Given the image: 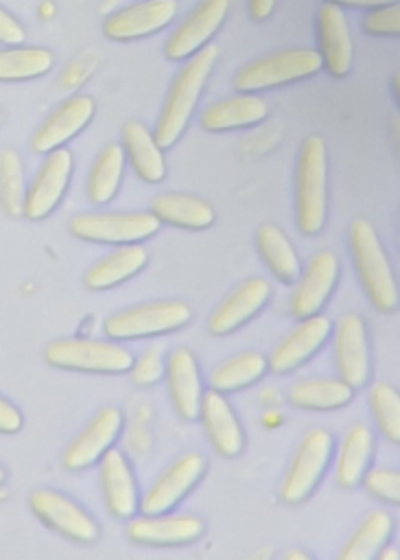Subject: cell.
I'll return each instance as SVG.
<instances>
[{
  "instance_id": "17",
  "label": "cell",
  "mask_w": 400,
  "mask_h": 560,
  "mask_svg": "<svg viewBox=\"0 0 400 560\" xmlns=\"http://www.w3.org/2000/svg\"><path fill=\"white\" fill-rule=\"evenodd\" d=\"M175 13L177 0H142L111 13L103 24V33L116 42L146 37L164 28L175 18Z\"/></svg>"
},
{
  "instance_id": "28",
  "label": "cell",
  "mask_w": 400,
  "mask_h": 560,
  "mask_svg": "<svg viewBox=\"0 0 400 560\" xmlns=\"http://www.w3.org/2000/svg\"><path fill=\"white\" fill-rule=\"evenodd\" d=\"M144 265H146V249L131 243L94 262L85 271L83 282L90 291H107L122 284L131 276H136Z\"/></svg>"
},
{
  "instance_id": "33",
  "label": "cell",
  "mask_w": 400,
  "mask_h": 560,
  "mask_svg": "<svg viewBox=\"0 0 400 560\" xmlns=\"http://www.w3.org/2000/svg\"><path fill=\"white\" fill-rule=\"evenodd\" d=\"M267 372V359L258 352H238L216 365L210 374V389L219 394L238 392L249 387Z\"/></svg>"
},
{
  "instance_id": "40",
  "label": "cell",
  "mask_w": 400,
  "mask_h": 560,
  "mask_svg": "<svg viewBox=\"0 0 400 560\" xmlns=\"http://www.w3.org/2000/svg\"><path fill=\"white\" fill-rule=\"evenodd\" d=\"M363 31L369 35H385V37H396L400 33V7L398 2L376 7L369 11L363 20Z\"/></svg>"
},
{
  "instance_id": "5",
  "label": "cell",
  "mask_w": 400,
  "mask_h": 560,
  "mask_svg": "<svg viewBox=\"0 0 400 560\" xmlns=\"http://www.w3.org/2000/svg\"><path fill=\"white\" fill-rule=\"evenodd\" d=\"M321 57L308 48H289L262 55L245 63L234 74V88L240 92H256L278 88L291 81L313 77L321 70Z\"/></svg>"
},
{
  "instance_id": "13",
  "label": "cell",
  "mask_w": 400,
  "mask_h": 560,
  "mask_svg": "<svg viewBox=\"0 0 400 560\" xmlns=\"http://www.w3.org/2000/svg\"><path fill=\"white\" fill-rule=\"evenodd\" d=\"M127 538L146 547H179L199 540L205 523L195 514H153L127 521Z\"/></svg>"
},
{
  "instance_id": "16",
  "label": "cell",
  "mask_w": 400,
  "mask_h": 560,
  "mask_svg": "<svg viewBox=\"0 0 400 560\" xmlns=\"http://www.w3.org/2000/svg\"><path fill=\"white\" fill-rule=\"evenodd\" d=\"M227 9H230V0H201L166 39V46H164L166 57L173 61H179L197 52L199 48H203V44L223 24Z\"/></svg>"
},
{
  "instance_id": "25",
  "label": "cell",
  "mask_w": 400,
  "mask_h": 560,
  "mask_svg": "<svg viewBox=\"0 0 400 560\" xmlns=\"http://www.w3.org/2000/svg\"><path fill=\"white\" fill-rule=\"evenodd\" d=\"M155 219L181 230H203L214 223V208L195 195L186 192H160L151 201Z\"/></svg>"
},
{
  "instance_id": "45",
  "label": "cell",
  "mask_w": 400,
  "mask_h": 560,
  "mask_svg": "<svg viewBox=\"0 0 400 560\" xmlns=\"http://www.w3.org/2000/svg\"><path fill=\"white\" fill-rule=\"evenodd\" d=\"M284 560H313V558L302 549H291L284 553Z\"/></svg>"
},
{
  "instance_id": "43",
  "label": "cell",
  "mask_w": 400,
  "mask_h": 560,
  "mask_svg": "<svg viewBox=\"0 0 400 560\" xmlns=\"http://www.w3.org/2000/svg\"><path fill=\"white\" fill-rule=\"evenodd\" d=\"M275 0H249V13L254 20H264L273 11Z\"/></svg>"
},
{
  "instance_id": "8",
  "label": "cell",
  "mask_w": 400,
  "mask_h": 560,
  "mask_svg": "<svg viewBox=\"0 0 400 560\" xmlns=\"http://www.w3.org/2000/svg\"><path fill=\"white\" fill-rule=\"evenodd\" d=\"M330 455H332V435L326 429H310L302 438L291 459V466L282 479L280 499L289 505H295L308 499L317 488L321 475L326 472Z\"/></svg>"
},
{
  "instance_id": "21",
  "label": "cell",
  "mask_w": 400,
  "mask_h": 560,
  "mask_svg": "<svg viewBox=\"0 0 400 560\" xmlns=\"http://www.w3.org/2000/svg\"><path fill=\"white\" fill-rule=\"evenodd\" d=\"M98 477L105 505L114 518H133L138 512V488L129 462L118 448H109L98 459Z\"/></svg>"
},
{
  "instance_id": "37",
  "label": "cell",
  "mask_w": 400,
  "mask_h": 560,
  "mask_svg": "<svg viewBox=\"0 0 400 560\" xmlns=\"http://www.w3.org/2000/svg\"><path fill=\"white\" fill-rule=\"evenodd\" d=\"M369 407L372 416L383 431V435L398 444L400 442V396L387 383H374L369 389Z\"/></svg>"
},
{
  "instance_id": "7",
  "label": "cell",
  "mask_w": 400,
  "mask_h": 560,
  "mask_svg": "<svg viewBox=\"0 0 400 560\" xmlns=\"http://www.w3.org/2000/svg\"><path fill=\"white\" fill-rule=\"evenodd\" d=\"M160 221L153 212H83L72 217V236L90 243L131 245L153 236Z\"/></svg>"
},
{
  "instance_id": "22",
  "label": "cell",
  "mask_w": 400,
  "mask_h": 560,
  "mask_svg": "<svg viewBox=\"0 0 400 560\" xmlns=\"http://www.w3.org/2000/svg\"><path fill=\"white\" fill-rule=\"evenodd\" d=\"M317 39L321 66L332 77H345L352 66V37L339 4L323 2L317 13Z\"/></svg>"
},
{
  "instance_id": "1",
  "label": "cell",
  "mask_w": 400,
  "mask_h": 560,
  "mask_svg": "<svg viewBox=\"0 0 400 560\" xmlns=\"http://www.w3.org/2000/svg\"><path fill=\"white\" fill-rule=\"evenodd\" d=\"M216 55H219L216 46L199 48L195 52V57L175 77V81L166 94L162 114L157 118L155 133H153L155 142L160 147L175 144V140L186 129V125L192 116V109L197 105V98H199V94L210 77V70L216 61Z\"/></svg>"
},
{
  "instance_id": "18",
  "label": "cell",
  "mask_w": 400,
  "mask_h": 560,
  "mask_svg": "<svg viewBox=\"0 0 400 560\" xmlns=\"http://www.w3.org/2000/svg\"><path fill=\"white\" fill-rule=\"evenodd\" d=\"M330 335V319L326 315H310L304 317L269 354L267 368L275 374L291 372L308 361L328 339Z\"/></svg>"
},
{
  "instance_id": "31",
  "label": "cell",
  "mask_w": 400,
  "mask_h": 560,
  "mask_svg": "<svg viewBox=\"0 0 400 560\" xmlns=\"http://www.w3.org/2000/svg\"><path fill=\"white\" fill-rule=\"evenodd\" d=\"M256 247L264 260V265L273 271L278 280L291 284L299 276V258L295 254L289 236L273 223H262L256 232Z\"/></svg>"
},
{
  "instance_id": "11",
  "label": "cell",
  "mask_w": 400,
  "mask_h": 560,
  "mask_svg": "<svg viewBox=\"0 0 400 560\" xmlns=\"http://www.w3.org/2000/svg\"><path fill=\"white\" fill-rule=\"evenodd\" d=\"M122 429V411L103 407L63 448L61 464L66 470H85L94 466L116 442Z\"/></svg>"
},
{
  "instance_id": "42",
  "label": "cell",
  "mask_w": 400,
  "mask_h": 560,
  "mask_svg": "<svg viewBox=\"0 0 400 560\" xmlns=\"http://www.w3.org/2000/svg\"><path fill=\"white\" fill-rule=\"evenodd\" d=\"M24 39V28L22 24L0 7V44H9L15 46Z\"/></svg>"
},
{
  "instance_id": "34",
  "label": "cell",
  "mask_w": 400,
  "mask_h": 560,
  "mask_svg": "<svg viewBox=\"0 0 400 560\" xmlns=\"http://www.w3.org/2000/svg\"><path fill=\"white\" fill-rule=\"evenodd\" d=\"M125 151L120 144H107L101 149L87 175V197L94 203H107L116 195L122 177Z\"/></svg>"
},
{
  "instance_id": "48",
  "label": "cell",
  "mask_w": 400,
  "mask_h": 560,
  "mask_svg": "<svg viewBox=\"0 0 400 560\" xmlns=\"http://www.w3.org/2000/svg\"><path fill=\"white\" fill-rule=\"evenodd\" d=\"M393 92H396V98H398V74L393 77Z\"/></svg>"
},
{
  "instance_id": "23",
  "label": "cell",
  "mask_w": 400,
  "mask_h": 560,
  "mask_svg": "<svg viewBox=\"0 0 400 560\" xmlns=\"http://www.w3.org/2000/svg\"><path fill=\"white\" fill-rule=\"evenodd\" d=\"M164 376L175 411L186 420H195L203 396L195 354L188 348H175L164 363Z\"/></svg>"
},
{
  "instance_id": "2",
  "label": "cell",
  "mask_w": 400,
  "mask_h": 560,
  "mask_svg": "<svg viewBox=\"0 0 400 560\" xmlns=\"http://www.w3.org/2000/svg\"><path fill=\"white\" fill-rule=\"evenodd\" d=\"M352 258L358 280L378 311H393L398 304V287L385 254V247L367 219H356L350 225Z\"/></svg>"
},
{
  "instance_id": "20",
  "label": "cell",
  "mask_w": 400,
  "mask_h": 560,
  "mask_svg": "<svg viewBox=\"0 0 400 560\" xmlns=\"http://www.w3.org/2000/svg\"><path fill=\"white\" fill-rule=\"evenodd\" d=\"M94 116L92 96L79 94L63 101L33 133L31 147L35 153H50L77 136Z\"/></svg>"
},
{
  "instance_id": "15",
  "label": "cell",
  "mask_w": 400,
  "mask_h": 560,
  "mask_svg": "<svg viewBox=\"0 0 400 560\" xmlns=\"http://www.w3.org/2000/svg\"><path fill=\"white\" fill-rule=\"evenodd\" d=\"M289 306L293 317L304 319L315 315L330 298L339 278V260L332 252L321 249L308 260V267L299 271Z\"/></svg>"
},
{
  "instance_id": "4",
  "label": "cell",
  "mask_w": 400,
  "mask_h": 560,
  "mask_svg": "<svg viewBox=\"0 0 400 560\" xmlns=\"http://www.w3.org/2000/svg\"><path fill=\"white\" fill-rule=\"evenodd\" d=\"M44 359L52 368L85 374H122L129 372L133 363V354L125 346L83 337L57 339L48 343Z\"/></svg>"
},
{
  "instance_id": "6",
  "label": "cell",
  "mask_w": 400,
  "mask_h": 560,
  "mask_svg": "<svg viewBox=\"0 0 400 560\" xmlns=\"http://www.w3.org/2000/svg\"><path fill=\"white\" fill-rule=\"evenodd\" d=\"M192 317V311L186 302L179 300H157L138 306H129L125 311L111 313L105 319V335L114 341L125 339H142L166 335L186 326Z\"/></svg>"
},
{
  "instance_id": "35",
  "label": "cell",
  "mask_w": 400,
  "mask_h": 560,
  "mask_svg": "<svg viewBox=\"0 0 400 560\" xmlns=\"http://www.w3.org/2000/svg\"><path fill=\"white\" fill-rule=\"evenodd\" d=\"M52 52L48 48H2L0 50V81H24L46 74L52 68Z\"/></svg>"
},
{
  "instance_id": "27",
  "label": "cell",
  "mask_w": 400,
  "mask_h": 560,
  "mask_svg": "<svg viewBox=\"0 0 400 560\" xmlns=\"http://www.w3.org/2000/svg\"><path fill=\"white\" fill-rule=\"evenodd\" d=\"M122 151L127 153L136 175L149 184H157L164 179L166 164L162 155V147L155 142L151 131L138 122L129 120L122 127Z\"/></svg>"
},
{
  "instance_id": "44",
  "label": "cell",
  "mask_w": 400,
  "mask_h": 560,
  "mask_svg": "<svg viewBox=\"0 0 400 560\" xmlns=\"http://www.w3.org/2000/svg\"><path fill=\"white\" fill-rule=\"evenodd\" d=\"M328 2H334V4H343V7H372V9H376V7H385V4H391V2H396V0H328Z\"/></svg>"
},
{
  "instance_id": "9",
  "label": "cell",
  "mask_w": 400,
  "mask_h": 560,
  "mask_svg": "<svg viewBox=\"0 0 400 560\" xmlns=\"http://www.w3.org/2000/svg\"><path fill=\"white\" fill-rule=\"evenodd\" d=\"M28 508L39 523L74 542H94L98 523L70 497L52 488H37L28 494Z\"/></svg>"
},
{
  "instance_id": "36",
  "label": "cell",
  "mask_w": 400,
  "mask_h": 560,
  "mask_svg": "<svg viewBox=\"0 0 400 560\" xmlns=\"http://www.w3.org/2000/svg\"><path fill=\"white\" fill-rule=\"evenodd\" d=\"M24 171L22 160L13 149L0 151V203L9 217H20L24 206Z\"/></svg>"
},
{
  "instance_id": "3",
  "label": "cell",
  "mask_w": 400,
  "mask_h": 560,
  "mask_svg": "<svg viewBox=\"0 0 400 560\" xmlns=\"http://www.w3.org/2000/svg\"><path fill=\"white\" fill-rule=\"evenodd\" d=\"M326 144L319 136L302 142L295 177V217L302 234H317L326 223Z\"/></svg>"
},
{
  "instance_id": "47",
  "label": "cell",
  "mask_w": 400,
  "mask_h": 560,
  "mask_svg": "<svg viewBox=\"0 0 400 560\" xmlns=\"http://www.w3.org/2000/svg\"><path fill=\"white\" fill-rule=\"evenodd\" d=\"M4 479H7V470L0 466V486L4 483Z\"/></svg>"
},
{
  "instance_id": "29",
  "label": "cell",
  "mask_w": 400,
  "mask_h": 560,
  "mask_svg": "<svg viewBox=\"0 0 400 560\" xmlns=\"http://www.w3.org/2000/svg\"><path fill=\"white\" fill-rule=\"evenodd\" d=\"M372 451H374V438L372 431L365 424H352L339 446V455H337V483L341 488H356L365 475V470L369 468V459H372Z\"/></svg>"
},
{
  "instance_id": "39",
  "label": "cell",
  "mask_w": 400,
  "mask_h": 560,
  "mask_svg": "<svg viewBox=\"0 0 400 560\" xmlns=\"http://www.w3.org/2000/svg\"><path fill=\"white\" fill-rule=\"evenodd\" d=\"M131 381L136 385H153L164 376V357L162 346H149L133 363H131Z\"/></svg>"
},
{
  "instance_id": "26",
  "label": "cell",
  "mask_w": 400,
  "mask_h": 560,
  "mask_svg": "<svg viewBox=\"0 0 400 560\" xmlns=\"http://www.w3.org/2000/svg\"><path fill=\"white\" fill-rule=\"evenodd\" d=\"M267 116V105L262 98L251 94H238L208 105L201 112V127L205 131H227L251 127Z\"/></svg>"
},
{
  "instance_id": "32",
  "label": "cell",
  "mask_w": 400,
  "mask_h": 560,
  "mask_svg": "<svg viewBox=\"0 0 400 560\" xmlns=\"http://www.w3.org/2000/svg\"><path fill=\"white\" fill-rule=\"evenodd\" d=\"M352 387L341 378H306L289 387V402L308 411H332L348 405Z\"/></svg>"
},
{
  "instance_id": "30",
  "label": "cell",
  "mask_w": 400,
  "mask_h": 560,
  "mask_svg": "<svg viewBox=\"0 0 400 560\" xmlns=\"http://www.w3.org/2000/svg\"><path fill=\"white\" fill-rule=\"evenodd\" d=\"M391 516L385 510L369 512L343 542L337 560H376L391 536Z\"/></svg>"
},
{
  "instance_id": "14",
  "label": "cell",
  "mask_w": 400,
  "mask_h": 560,
  "mask_svg": "<svg viewBox=\"0 0 400 560\" xmlns=\"http://www.w3.org/2000/svg\"><path fill=\"white\" fill-rule=\"evenodd\" d=\"M334 363L339 378L354 387H363L369 378V343L365 322L356 313L339 317L334 328Z\"/></svg>"
},
{
  "instance_id": "38",
  "label": "cell",
  "mask_w": 400,
  "mask_h": 560,
  "mask_svg": "<svg viewBox=\"0 0 400 560\" xmlns=\"http://www.w3.org/2000/svg\"><path fill=\"white\" fill-rule=\"evenodd\" d=\"M365 490L385 503H398L400 501V472L393 468H367L363 475Z\"/></svg>"
},
{
  "instance_id": "19",
  "label": "cell",
  "mask_w": 400,
  "mask_h": 560,
  "mask_svg": "<svg viewBox=\"0 0 400 560\" xmlns=\"http://www.w3.org/2000/svg\"><path fill=\"white\" fill-rule=\"evenodd\" d=\"M271 287L264 278L243 280L210 315L208 330L212 335H230L247 324L269 300Z\"/></svg>"
},
{
  "instance_id": "10",
  "label": "cell",
  "mask_w": 400,
  "mask_h": 560,
  "mask_svg": "<svg viewBox=\"0 0 400 560\" xmlns=\"http://www.w3.org/2000/svg\"><path fill=\"white\" fill-rule=\"evenodd\" d=\"M205 457L201 453H184L179 455L146 490L140 501V512L146 516L170 512L203 477Z\"/></svg>"
},
{
  "instance_id": "46",
  "label": "cell",
  "mask_w": 400,
  "mask_h": 560,
  "mask_svg": "<svg viewBox=\"0 0 400 560\" xmlns=\"http://www.w3.org/2000/svg\"><path fill=\"white\" fill-rule=\"evenodd\" d=\"M376 560H400V556H398V551L393 547H383V551L378 553Z\"/></svg>"
},
{
  "instance_id": "24",
  "label": "cell",
  "mask_w": 400,
  "mask_h": 560,
  "mask_svg": "<svg viewBox=\"0 0 400 560\" xmlns=\"http://www.w3.org/2000/svg\"><path fill=\"white\" fill-rule=\"evenodd\" d=\"M197 418H201V424L219 455L236 457L243 451V444H245L243 427L223 394L208 389L201 396Z\"/></svg>"
},
{
  "instance_id": "41",
  "label": "cell",
  "mask_w": 400,
  "mask_h": 560,
  "mask_svg": "<svg viewBox=\"0 0 400 560\" xmlns=\"http://www.w3.org/2000/svg\"><path fill=\"white\" fill-rule=\"evenodd\" d=\"M24 424L22 411L7 398L0 396V433H17Z\"/></svg>"
},
{
  "instance_id": "12",
  "label": "cell",
  "mask_w": 400,
  "mask_h": 560,
  "mask_svg": "<svg viewBox=\"0 0 400 560\" xmlns=\"http://www.w3.org/2000/svg\"><path fill=\"white\" fill-rule=\"evenodd\" d=\"M72 173V153L68 149H55L39 166L35 179L24 192L22 214L31 221L48 217L61 201Z\"/></svg>"
}]
</instances>
